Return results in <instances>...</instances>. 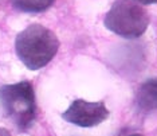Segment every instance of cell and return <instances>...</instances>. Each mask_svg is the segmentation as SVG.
Masks as SVG:
<instances>
[{
  "instance_id": "cell-1",
  "label": "cell",
  "mask_w": 157,
  "mask_h": 136,
  "mask_svg": "<svg viewBox=\"0 0 157 136\" xmlns=\"http://www.w3.org/2000/svg\"><path fill=\"white\" fill-rule=\"evenodd\" d=\"M59 41L51 30L40 24H31L17 34L15 50L19 59L31 70L46 66L54 58Z\"/></svg>"
},
{
  "instance_id": "cell-2",
  "label": "cell",
  "mask_w": 157,
  "mask_h": 136,
  "mask_svg": "<svg viewBox=\"0 0 157 136\" xmlns=\"http://www.w3.org/2000/svg\"><path fill=\"white\" fill-rule=\"evenodd\" d=\"M0 104L3 112L19 130H27L35 120L36 102L34 88L23 81L0 88Z\"/></svg>"
},
{
  "instance_id": "cell-3",
  "label": "cell",
  "mask_w": 157,
  "mask_h": 136,
  "mask_svg": "<svg viewBox=\"0 0 157 136\" xmlns=\"http://www.w3.org/2000/svg\"><path fill=\"white\" fill-rule=\"evenodd\" d=\"M148 24V12L134 0H117L105 16L106 28L124 38H138Z\"/></svg>"
},
{
  "instance_id": "cell-4",
  "label": "cell",
  "mask_w": 157,
  "mask_h": 136,
  "mask_svg": "<svg viewBox=\"0 0 157 136\" xmlns=\"http://www.w3.org/2000/svg\"><path fill=\"white\" fill-rule=\"evenodd\" d=\"M109 116V110L102 101L90 102L86 100H75L63 112L62 117L66 121L78 127L90 128L103 123Z\"/></svg>"
},
{
  "instance_id": "cell-5",
  "label": "cell",
  "mask_w": 157,
  "mask_h": 136,
  "mask_svg": "<svg viewBox=\"0 0 157 136\" xmlns=\"http://www.w3.org/2000/svg\"><path fill=\"white\" fill-rule=\"evenodd\" d=\"M136 104L141 112H153L157 109V78L145 81L138 88L136 94Z\"/></svg>"
},
{
  "instance_id": "cell-6",
  "label": "cell",
  "mask_w": 157,
  "mask_h": 136,
  "mask_svg": "<svg viewBox=\"0 0 157 136\" xmlns=\"http://www.w3.org/2000/svg\"><path fill=\"white\" fill-rule=\"evenodd\" d=\"M15 8L23 12H42L52 6L54 0H11Z\"/></svg>"
},
{
  "instance_id": "cell-7",
  "label": "cell",
  "mask_w": 157,
  "mask_h": 136,
  "mask_svg": "<svg viewBox=\"0 0 157 136\" xmlns=\"http://www.w3.org/2000/svg\"><path fill=\"white\" fill-rule=\"evenodd\" d=\"M137 3H141V4H156L157 0H134Z\"/></svg>"
},
{
  "instance_id": "cell-8",
  "label": "cell",
  "mask_w": 157,
  "mask_h": 136,
  "mask_svg": "<svg viewBox=\"0 0 157 136\" xmlns=\"http://www.w3.org/2000/svg\"><path fill=\"white\" fill-rule=\"evenodd\" d=\"M0 136H11L10 131H7L6 128H0Z\"/></svg>"
},
{
  "instance_id": "cell-9",
  "label": "cell",
  "mask_w": 157,
  "mask_h": 136,
  "mask_svg": "<svg viewBox=\"0 0 157 136\" xmlns=\"http://www.w3.org/2000/svg\"><path fill=\"white\" fill-rule=\"evenodd\" d=\"M130 136H142V135H138V134H134V135H130Z\"/></svg>"
}]
</instances>
